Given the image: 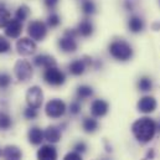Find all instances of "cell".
Returning a JSON list of instances; mask_svg holds the SVG:
<instances>
[{"label": "cell", "instance_id": "obj_36", "mask_svg": "<svg viewBox=\"0 0 160 160\" xmlns=\"http://www.w3.org/2000/svg\"><path fill=\"white\" fill-rule=\"evenodd\" d=\"M123 6L127 11H133L135 8V2H134V0H124Z\"/></svg>", "mask_w": 160, "mask_h": 160}, {"label": "cell", "instance_id": "obj_32", "mask_svg": "<svg viewBox=\"0 0 160 160\" xmlns=\"http://www.w3.org/2000/svg\"><path fill=\"white\" fill-rule=\"evenodd\" d=\"M81 109H82V107H81V103L78 102V101H73V102H71L68 111H70V113H71L72 116H77V114H80Z\"/></svg>", "mask_w": 160, "mask_h": 160}, {"label": "cell", "instance_id": "obj_31", "mask_svg": "<svg viewBox=\"0 0 160 160\" xmlns=\"http://www.w3.org/2000/svg\"><path fill=\"white\" fill-rule=\"evenodd\" d=\"M11 83V77L9 73H1L0 75V88L6 89Z\"/></svg>", "mask_w": 160, "mask_h": 160}, {"label": "cell", "instance_id": "obj_23", "mask_svg": "<svg viewBox=\"0 0 160 160\" xmlns=\"http://www.w3.org/2000/svg\"><path fill=\"white\" fill-rule=\"evenodd\" d=\"M81 9H82V12L84 15H87V16L93 15V14L97 12V6H96L93 0H82Z\"/></svg>", "mask_w": 160, "mask_h": 160}, {"label": "cell", "instance_id": "obj_30", "mask_svg": "<svg viewBox=\"0 0 160 160\" xmlns=\"http://www.w3.org/2000/svg\"><path fill=\"white\" fill-rule=\"evenodd\" d=\"M10 48H11V45H10L9 40L5 36L0 35V53H6L10 51Z\"/></svg>", "mask_w": 160, "mask_h": 160}, {"label": "cell", "instance_id": "obj_17", "mask_svg": "<svg viewBox=\"0 0 160 160\" xmlns=\"http://www.w3.org/2000/svg\"><path fill=\"white\" fill-rule=\"evenodd\" d=\"M76 30H77L78 35L82 38H89V36H92V34L94 31V26L89 19H83L78 22Z\"/></svg>", "mask_w": 160, "mask_h": 160}, {"label": "cell", "instance_id": "obj_35", "mask_svg": "<svg viewBox=\"0 0 160 160\" xmlns=\"http://www.w3.org/2000/svg\"><path fill=\"white\" fill-rule=\"evenodd\" d=\"M58 1L60 0H43V4L48 10H55L56 6L58 5Z\"/></svg>", "mask_w": 160, "mask_h": 160}, {"label": "cell", "instance_id": "obj_24", "mask_svg": "<svg viewBox=\"0 0 160 160\" xmlns=\"http://www.w3.org/2000/svg\"><path fill=\"white\" fill-rule=\"evenodd\" d=\"M10 21H11V14L4 6V4H1L0 5V29L1 28H6Z\"/></svg>", "mask_w": 160, "mask_h": 160}, {"label": "cell", "instance_id": "obj_2", "mask_svg": "<svg viewBox=\"0 0 160 160\" xmlns=\"http://www.w3.org/2000/svg\"><path fill=\"white\" fill-rule=\"evenodd\" d=\"M108 52L114 60L120 61V62L129 61L134 55V51L130 43L123 39H117V40L112 41L108 46Z\"/></svg>", "mask_w": 160, "mask_h": 160}, {"label": "cell", "instance_id": "obj_15", "mask_svg": "<svg viewBox=\"0 0 160 160\" xmlns=\"http://www.w3.org/2000/svg\"><path fill=\"white\" fill-rule=\"evenodd\" d=\"M34 65L38 67H42V68H50V67H55L57 65V61L55 60L53 56L51 55H38L34 58Z\"/></svg>", "mask_w": 160, "mask_h": 160}, {"label": "cell", "instance_id": "obj_13", "mask_svg": "<svg viewBox=\"0 0 160 160\" xmlns=\"http://www.w3.org/2000/svg\"><path fill=\"white\" fill-rule=\"evenodd\" d=\"M60 50L62 52H66V53H71V52H75L78 47L77 45V41L76 38H72V36H68V35H63L58 42H57Z\"/></svg>", "mask_w": 160, "mask_h": 160}, {"label": "cell", "instance_id": "obj_40", "mask_svg": "<svg viewBox=\"0 0 160 160\" xmlns=\"http://www.w3.org/2000/svg\"><path fill=\"white\" fill-rule=\"evenodd\" d=\"M159 2H160V0H159Z\"/></svg>", "mask_w": 160, "mask_h": 160}, {"label": "cell", "instance_id": "obj_22", "mask_svg": "<svg viewBox=\"0 0 160 160\" xmlns=\"http://www.w3.org/2000/svg\"><path fill=\"white\" fill-rule=\"evenodd\" d=\"M76 96L77 98L83 101V99H87L89 97L93 96V88L91 86H87V84H82L77 87V91H76Z\"/></svg>", "mask_w": 160, "mask_h": 160}, {"label": "cell", "instance_id": "obj_38", "mask_svg": "<svg viewBox=\"0 0 160 160\" xmlns=\"http://www.w3.org/2000/svg\"><path fill=\"white\" fill-rule=\"evenodd\" d=\"M0 155H1V149H0Z\"/></svg>", "mask_w": 160, "mask_h": 160}, {"label": "cell", "instance_id": "obj_28", "mask_svg": "<svg viewBox=\"0 0 160 160\" xmlns=\"http://www.w3.org/2000/svg\"><path fill=\"white\" fill-rule=\"evenodd\" d=\"M60 24H61V18L58 16V14L51 12L48 15V18H47V26H50L51 29H53V28H57Z\"/></svg>", "mask_w": 160, "mask_h": 160}, {"label": "cell", "instance_id": "obj_33", "mask_svg": "<svg viewBox=\"0 0 160 160\" xmlns=\"http://www.w3.org/2000/svg\"><path fill=\"white\" fill-rule=\"evenodd\" d=\"M63 160H83L82 159V155L77 152H70L65 155Z\"/></svg>", "mask_w": 160, "mask_h": 160}, {"label": "cell", "instance_id": "obj_12", "mask_svg": "<svg viewBox=\"0 0 160 160\" xmlns=\"http://www.w3.org/2000/svg\"><path fill=\"white\" fill-rule=\"evenodd\" d=\"M36 158L38 160H57L58 158L57 149L51 144L41 145V148L38 150Z\"/></svg>", "mask_w": 160, "mask_h": 160}, {"label": "cell", "instance_id": "obj_27", "mask_svg": "<svg viewBox=\"0 0 160 160\" xmlns=\"http://www.w3.org/2000/svg\"><path fill=\"white\" fill-rule=\"evenodd\" d=\"M11 125H12V120L10 118V116L0 111V129L1 130H8Z\"/></svg>", "mask_w": 160, "mask_h": 160}, {"label": "cell", "instance_id": "obj_20", "mask_svg": "<svg viewBox=\"0 0 160 160\" xmlns=\"http://www.w3.org/2000/svg\"><path fill=\"white\" fill-rule=\"evenodd\" d=\"M28 139H29V143L30 144H32V145H40L41 143H42V140L45 139L43 132L41 130L39 127H32L28 132Z\"/></svg>", "mask_w": 160, "mask_h": 160}, {"label": "cell", "instance_id": "obj_25", "mask_svg": "<svg viewBox=\"0 0 160 160\" xmlns=\"http://www.w3.org/2000/svg\"><path fill=\"white\" fill-rule=\"evenodd\" d=\"M137 84H138L139 91H142V92H149V91L153 89V81H152L150 77H148V76L140 77Z\"/></svg>", "mask_w": 160, "mask_h": 160}, {"label": "cell", "instance_id": "obj_6", "mask_svg": "<svg viewBox=\"0 0 160 160\" xmlns=\"http://www.w3.org/2000/svg\"><path fill=\"white\" fill-rule=\"evenodd\" d=\"M93 62H94V61H93V58H92L91 56L84 55V56H82L81 58L72 61V62L68 65V71H70V73L73 75V76H81V75H83V73L86 72V70H87L88 67L93 66Z\"/></svg>", "mask_w": 160, "mask_h": 160}, {"label": "cell", "instance_id": "obj_39", "mask_svg": "<svg viewBox=\"0 0 160 160\" xmlns=\"http://www.w3.org/2000/svg\"><path fill=\"white\" fill-rule=\"evenodd\" d=\"M159 127H160V123H159Z\"/></svg>", "mask_w": 160, "mask_h": 160}, {"label": "cell", "instance_id": "obj_8", "mask_svg": "<svg viewBox=\"0 0 160 160\" xmlns=\"http://www.w3.org/2000/svg\"><path fill=\"white\" fill-rule=\"evenodd\" d=\"M43 102V92L39 86H32L26 92V103L28 107L39 109Z\"/></svg>", "mask_w": 160, "mask_h": 160}, {"label": "cell", "instance_id": "obj_10", "mask_svg": "<svg viewBox=\"0 0 160 160\" xmlns=\"http://www.w3.org/2000/svg\"><path fill=\"white\" fill-rule=\"evenodd\" d=\"M157 99L152 96H144L142 97L139 101H138V104H137V108L140 113H144V114H150L153 113L155 109H157Z\"/></svg>", "mask_w": 160, "mask_h": 160}, {"label": "cell", "instance_id": "obj_16", "mask_svg": "<svg viewBox=\"0 0 160 160\" xmlns=\"http://www.w3.org/2000/svg\"><path fill=\"white\" fill-rule=\"evenodd\" d=\"M43 137L48 143L56 144L61 140V130L56 125H48L43 132Z\"/></svg>", "mask_w": 160, "mask_h": 160}, {"label": "cell", "instance_id": "obj_14", "mask_svg": "<svg viewBox=\"0 0 160 160\" xmlns=\"http://www.w3.org/2000/svg\"><path fill=\"white\" fill-rule=\"evenodd\" d=\"M21 32H22V22L16 19H11V21L5 28V35L10 39H19Z\"/></svg>", "mask_w": 160, "mask_h": 160}, {"label": "cell", "instance_id": "obj_9", "mask_svg": "<svg viewBox=\"0 0 160 160\" xmlns=\"http://www.w3.org/2000/svg\"><path fill=\"white\" fill-rule=\"evenodd\" d=\"M16 51L21 56H30L36 51V43L32 39L21 38L16 42Z\"/></svg>", "mask_w": 160, "mask_h": 160}, {"label": "cell", "instance_id": "obj_18", "mask_svg": "<svg viewBox=\"0 0 160 160\" xmlns=\"http://www.w3.org/2000/svg\"><path fill=\"white\" fill-rule=\"evenodd\" d=\"M2 157L5 160H21L22 152L16 145H6L2 150Z\"/></svg>", "mask_w": 160, "mask_h": 160}, {"label": "cell", "instance_id": "obj_21", "mask_svg": "<svg viewBox=\"0 0 160 160\" xmlns=\"http://www.w3.org/2000/svg\"><path fill=\"white\" fill-rule=\"evenodd\" d=\"M82 128H83V130L86 133L92 134V133H94L98 129V122H97V119H94V118L87 117V118H84L83 122H82Z\"/></svg>", "mask_w": 160, "mask_h": 160}, {"label": "cell", "instance_id": "obj_3", "mask_svg": "<svg viewBox=\"0 0 160 160\" xmlns=\"http://www.w3.org/2000/svg\"><path fill=\"white\" fill-rule=\"evenodd\" d=\"M66 103L58 98H53L51 101H48L45 106V113L48 118L52 119H58L61 117L65 116L66 113Z\"/></svg>", "mask_w": 160, "mask_h": 160}, {"label": "cell", "instance_id": "obj_1", "mask_svg": "<svg viewBox=\"0 0 160 160\" xmlns=\"http://www.w3.org/2000/svg\"><path fill=\"white\" fill-rule=\"evenodd\" d=\"M158 125L155 120L149 117L137 119L132 124V133L134 138L140 143H149L155 137Z\"/></svg>", "mask_w": 160, "mask_h": 160}, {"label": "cell", "instance_id": "obj_19", "mask_svg": "<svg viewBox=\"0 0 160 160\" xmlns=\"http://www.w3.org/2000/svg\"><path fill=\"white\" fill-rule=\"evenodd\" d=\"M128 29L133 34H139L144 30V20L138 15H132L128 20Z\"/></svg>", "mask_w": 160, "mask_h": 160}, {"label": "cell", "instance_id": "obj_5", "mask_svg": "<svg viewBox=\"0 0 160 160\" xmlns=\"http://www.w3.org/2000/svg\"><path fill=\"white\" fill-rule=\"evenodd\" d=\"M14 73L19 82H28L32 78V75H34L32 66L26 60H19L14 66Z\"/></svg>", "mask_w": 160, "mask_h": 160}, {"label": "cell", "instance_id": "obj_29", "mask_svg": "<svg viewBox=\"0 0 160 160\" xmlns=\"http://www.w3.org/2000/svg\"><path fill=\"white\" fill-rule=\"evenodd\" d=\"M39 113H38V109L36 108H31V107H28L24 109V117L25 119L28 120H34L38 118Z\"/></svg>", "mask_w": 160, "mask_h": 160}, {"label": "cell", "instance_id": "obj_11", "mask_svg": "<svg viewBox=\"0 0 160 160\" xmlns=\"http://www.w3.org/2000/svg\"><path fill=\"white\" fill-rule=\"evenodd\" d=\"M109 111V104L104 99H94L91 104V114L96 118L104 117Z\"/></svg>", "mask_w": 160, "mask_h": 160}, {"label": "cell", "instance_id": "obj_4", "mask_svg": "<svg viewBox=\"0 0 160 160\" xmlns=\"http://www.w3.org/2000/svg\"><path fill=\"white\" fill-rule=\"evenodd\" d=\"M43 81L48 86L61 87L66 82V75L60 68H57L56 66L55 67H50V68H46L43 71Z\"/></svg>", "mask_w": 160, "mask_h": 160}, {"label": "cell", "instance_id": "obj_37", "mask_svg": "<svg viewBox=\"0 0 160 160\" xmlns=\"http://www.w3.org/2000/svg\"><path fill=\"white\" fill-rule=\"evenodd\" d=\"M154 158H155V150H154L153 148H150V149L147 152V154L144 155L143 160H153Z\"/></svg>", "mask_w": 160, "mask_h": 160}, {"label": "cell", "instance_id": "obj_7", "mask_svg": "<svg viewBox=\"0 0 160 160\" xmlns=\"http://www.w3.org/2000/svg\"><path fill=\"white\" fill-rule=\"evenodd\" d=\"M28 34L34 41H42L47 35V25L41 20H32L28 25Z\"/></svg>", "mask_w": 160, "mask_h": 160}, {"label": "cell", "instance_id": "obj_34", "mask_svg": "<svg viewBox=\"0 0 160 160\" xmlns=\"http://www.w3.org/2000/svg\"><path fill=\"white\" fill-rule=\"evenodd\" d=\"M73 149H75V152H77V153H86V150H87V145H86V143L84 142H77L75 145H73Z\"/></svg>", "mask_w": 160, "mask_h": 160}, {"label": "cell", "instance_id": "obj_26", "mask_svg": "<svg viewBox=\"0 0 160 160\" xmlns=\"http://www.w3.org/2000/svg\"><path fill=\"white\" fill-rule=\"evenodd\" d=\"M30 15V8L25 4L20 5L18 9H16V12H15V19L19 20V21H25Z\"/></svg>", "mask_w": 160, "mask_h": 160}]
</instances>
